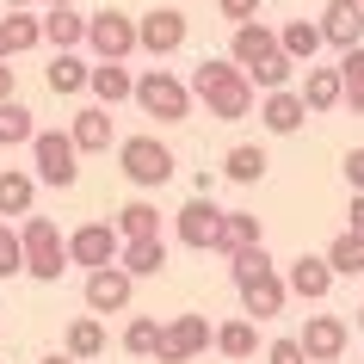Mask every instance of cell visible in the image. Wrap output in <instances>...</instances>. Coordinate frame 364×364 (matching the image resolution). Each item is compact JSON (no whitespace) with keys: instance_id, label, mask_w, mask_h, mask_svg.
Wrapping results in <instances>:
<instances>
[{"instance_id":"cell-1","label":"cell","mask_w":364,"mask_h":364,"mask_svg":"<svg viewBox=\"0 0 364 364\" xmlns=\"http://www.w3.org/2000/svg\"><path fill=\"white\" fill-rule=\"evenodd\" d=\"M173 167H179V161H173V149L161 142V136H124V142H117V173L130 179L136 192H154V186H167Z\"/></svg>"},{"instance_id":"cell-2","label":"cell","mask_w":364,"mask_h":364,"mask_svg":"<svg viewBox=\"0 0 364 364\" xmlns=\"http://www.w3.org/2000/svg\"><path fill=\"white\" fill-rule=\"evenodd\" d=\"M192 80H179V75H167V68H149V75L136 80V105L149 117H161V124H186L192 117Z\"/></svg>"},{"instance_id":"cell-3","label":"cell","mask_w":364,"mask_h":364,"mask_svg":"<svg viewBox=\"0 0 364 364\" xmlns=\"http://www.w3.org/2000/svg\"><path fill=\"white\" fill-rule=\"evenodd\" d=\"M31 173H38L43 186H75L80 179V142L75 130H38V142H31Z\"/></svg>"},{"instance_id":"cell-4","label":"cell","mask_w":364,"mask_h":364,"mask_svg":"<svg viewBox=\"0 0 364 364\" xmlns=\"http://www.w3.org/2000/svg\"><path fill=\"white\" fill-rule=\"evenodd\" d=\"M87 50H93L99 62H124V56H136V50H142V19L117 13V6L93 13V25H87Z\"/></svg>"},{"instance_id":"cell-5","label":"cell","mask_w":364,"mask_h":364,"mask_svg":"<svg viewBox=\"0 0 364 364\" xmlns=\"http://www.w3.org/2000/svg\"><path fill=\"white\" fill-rule=\"evenodd\" d=\"M216 235H223V210H216V198H210V192L186 198V204L173 210V241H179V247L216 253Z\"/></svg>"},{"instance_id":"cell-6","label":"cell","mask_w":364,"mask_h":364,"mask_svg":"<svg viewBox=\"0 0 364 364\" xmlns=\"http://www.w3.org/2000/svg\"><path fill=\"white\" fill-rule=\"evenodd\" d=\"M210 346H216V333H210L204 315H173V321L161 327V352H154V358L161 364H192L198 352H210Z\"/></svg>"},{"instance_id":"cell-7","label":"cell","mask_w":364,"mask_h":364,"mask_svg":"<svg viewBox=\"0 0 364 364\" xmlns=\"http://www.w3.org/2000/svg\"><path fill=\"white\" fill-rule=\"evenodd\" d=\"M130 296H136V272L124 266V259L87 272V309H93V315H124Z\"/></svg>"},{"instance_id":"cell-8","label":"cell","mask_w":364,"mask_h":364,"mask_svg":"<svg viewBox=\"0 0 364 364\" xmlns=\"http://www.w3.org/2000/svg\"><path fill=\"white\" fill-rule=\"evenodd\" d=\"M198 99L210 105L216 124H241V117H253V105H259V87L247 80V68H235V75H223L210 93H198Z\"/></svg>"},{"instance_id":"cell-9","label":"cell","mask_w":364,"mask_h":364,"mask_svg":"<svg viewBox=\"0 0 364 364\" xmlns=\"http://www.w3.org/2000/svg\"><path fill=\"white\" fill-rule=\"evenodd\" d=\"M117 253H124V235H117V223H80V229L68 235V259H75V266H87V272L112 266Z\"/></svg>"},{"instance_id":"cell-10","label":"cell","mask_w":364,"mask_h":364,"mask_svg":"<svg viewBox=\"0 0 364 364\" xmlns=\"http://www.w3.org/2000/svg\"><path fill=\"white\" fill-rule=\"evenodd\" d=\"M235 290H241V315H253V321H272V315H284V303H290V278L278 266L259 272V278H247V284H235Z\"/></svg>"},{"instance_id":"cell-11","label":"cell","mask_w":364,"mask_h":364,"mask_svg":"<svg viewBox=\"0 0 364 364\" xmlns=\"http://www.w3.org/2000/svg\"><path fill=\"white\" fill-rule=\"evenodd\" d=\"M284 278H290V296H303V303H327V290H333V259L327 253H296L284 266Z\"/></svg>"},{"instance_id":"cell-12","label":"cell","mask_w":364,"mask_h":364,"mask_svg":"<svg viewBox=\"0 0 364 364\" xmlns=\"http://www.w3.org/2000/svg\"><path fill=\"white\" fill-rule=\"evenodd\" d=\"M186 13L179 6H154V13H142V50H149L154 62L161 56H173V50H186Z\"/></svg>"},{"instance_id":"cell-13","label":"cell","mask_w":364,"mask_h":364,"mask_svg":"<svg viewBox=\"0 0 364 364\" xmlns=\"http://www.w3.org/2000/svg\"><path fill=\"white\" fill-rule=\"evenodd\" d=\"M296 340H303V352H309L315 364H333V358L346 352V340H352V327H346L340 315H309Z\"/></svg>"},{"instance_id":"cell-14","label":"cell","mask_w":364,"mask_h":364,"mask_svg":"<svg viewBox=\"0 0 364 364\" xmlns=\"http://www.w3.org/2000/svg\"><path fill=\"white\" fill-rule=\"evenodd\" d=\"M303 117H309L303 87H296V93H290V87H278V93L259 99V124H266L272 136H296V130H303Z\"/></svg>"},{"instance_id":"cell-15","label":"cell","mask_w":364,"mask_h":364,"mask_svg":"<svg viewBox=\"0 0 364 364\" xmlns=\"http://www.w3.org/2000/svg\"><path fill=\"white\" fill-rule=\"evenodd\" d=\"M284 43H278V31H272L266 19H247V25H235V38H229V56L241 62V68H259L266 56H278Z\"/></svg>"},{"instance_id":"cell-16","label":"cell","mask_w":364,"mask_h":364,"mask_svg":"<svg viewBox=\"0 0 364 364\" xmlns=\"http://www.w3.org/2000/svg\"><path fill=\"white\" fill-rule=\"evenodd\" d=\"M321 31H327V43H333V50H352V43H364V0H327Z\"/></svg>"},{"instance_id":"cell-17","label":"cell","mask_w":364,"mask_h":364,"mask_svg":"<svg viewBox=\"0 0 364 364\" xmlns=\"http://www.w3.org/2000/svg\"><path fill=\"white\" fill-rule=\"evenodd\" d=\"M87 13H75V0L68 6H43V43L50 50H75V43H87Z\"/></svg>"},{"instance_id":"cell-18","label":"cell","mask_w":364,"mask_h":364,"mask_svg":"<svg viewBox=\"0 0 364 364\" xmlns=\"http://www.w3.org/2000/svg\"><path fill=\"white\" fill-rule=\"evenodd\" d=\"M68 130H75L80 154H105L112 149V105H80V112L68 117Z\"/></svg>"},{"instance_id":"cell-19","label":"cell","mask_w":364,"mask_h":364,"mask_svg":"<svg viewBox=\"0 0 364 364\" xmlns=\"http://www.w3.org/2000/svg\"><path fill=\"white\" fill-rule=\"evenodd\" d=\"M43 80H50V93H56V99H75V93H87V87H93V68H87L75 50H56V56H50V68H43Z\"/></svg>"},{"instance_id":"cell-20","label":"cell","mask_w":364,"mask_h":364,"mask_svg":"<svg viewBox=\"0 0 364 364\" xmlns=\"http://www.w3.org/2000/svg\"><path fill=\"white\" fill-rule=\"evenodd\" d=\"M38 173L25 167H0V216H31V204H38Z\"/></svg>"},{"instance_id":"cell-21","label":"cell","mask_w":364,"mask_h":364,"mask_svg":"<svg viewBox=\"0 0 364 364\" xmlns=\"http://www.w3.org/2000/svg\"><path fill=\"white\" fill-rule=\"evenodd\" d=\"M303 99H309V112H333V105H346V75H340V68H315V62H309Z\"/></svg>"},{"instance_id":"cell-22","label":"cell","mask_w":364,"mask_h":364,"mask_svg":"<svg viewBox=\"0 0 364 364\" xmlns=\"http://www.w3.org/2000/svg\"><path fill=\"white\" fill-rule=\"evenodd\" d=\"M266 149H259V142H235L229 154H223V179H235V186H259V179H266Z\"/></svg>"},{"instance_id":"cell-23","label":"cell","mask_w":364,"mask_h":364,"mask_svg":"<svg viewBox=\"0 0 364 364\" xmlns=\"http://www.w3.org/2000/svg\"><path fill=\"white\" fill-rule=\"evenodd\" d=\"M266 235H259V216L253 210H223V235H216V253L229 259V253H241V247H259Z\"/></svg>"},{"instance_id":"cell-24","label":"cell","mask_w":364,"mask_h":364,"mask_svg":"<svg viewBox=\"0 0 364 364\" xmlns=\"http://www.w3.org/2000/svg\"><path fill=\"white\" fill-rule=\"evenodd\" d=\"M87 93L99 99V105H124V99H136V80L124 62H93V87Z\"/></svg>"},{"instance_id":"cell-25","label":"cell","mask_w":364,"mask_h":364,"mask_svg":"<svg viewBox=\"0 0 364 364\" xmlns=\"http://www.w3.org/2000/svg\"><path fill=\"white\" fill-rule=\"evenodd\" d=\"M124 266L136 272V278H161L167 272V241L161 235H142V241H124V253H117Z\"/></svg>"},{"instance_id":"cell-26","label":"cell","mask_w":364,"mask_h":364,"mask_svg":"<svg viewBox=\"0 0 364 364\" xmlns=\"http://www.w3.org/2000/svg\"><path fill=\"white\" fill-rule=\"evenodd\" d=\"M38 142V124H31V112L19 105V93L0 99V149H31Z\"/></svg>"},{"instance_id":"cell-27","label":"cell","mask_w":364,"mask_h":364,"mask_svg":"<svg viewBox=\"0 0 364 364\" xmlns=\"http://www.w3.org/2000/svg\"><path fill=\"white\" fill-rule=\"evenodd\" d=\"M278 43H284L296 62H315L327 50V31H321V19H290L284 31H278Z\"/></svg>"},{"instance_id":"cell-28","label":"cell","mask_w":364,"mask_h":364,"mask_svg":"<svg viewBox=\"0 0 364 364\" xmlns=\"http://www.w3.org/2000/svg\"><path fill=\"white\" fill-rule=\"evenodd\" d=\"M216 352H223V358H253V352H259L253 315H235V321H223V327H216Z\"/></svg>"},{"instance_id":"cell-29","label":"cell","mask_w":364,"mask_h":364,"mask_svg":"<svg viewBox=\"0 0 364 364\" xmlns=\"http://www.w3.org/2000/svg\"><path fill=\"white\" fill-rule=\"evenodd\" d=\"M117 235H124V241H142V235H161V210H154L149 198H130V204L117 210Z\"/></svg>"},{"instance_id":"cell-30","label":"cell","mask_w":364,"mask_h":364,"mask_svg":"<svg viewBox=\"0 0 364 364\" xmlns=\"http://www.w3.org/2000/svg\"><path fill=\"white\" fill-rule=\"evenodd\" d=\"M6 31H13V56H25V50L43 43V19L31 6H6Z\"/></svg>"},{"instance_id":"cell-31","label":"cell","mask_w":364,"mask_h":364,"mask_svg":"<svg viewBox=\"0 0 364 364\" xmlns=\"http://www.w3.org/2000/svg\"><path fill=\"white\" fill-rule=\"evenodd\" d=\"M161 327H167V321L136 315V321L124 327V352H130V358H154V352H161Z\"/></svg>"},{"instance_id":"cell-32","label":"cell","mask_w":364,"mask_h":364,"mask_svg":"<svg viewBox=\"0 0 364 364\" xmlns=\"http://www.w3.org/2000/svg\"><path fill=\"white\" fill-rule=\"evenodd\" d=\"M290 75H296V56H290V50H278V56H266L259 68H247V80L259 87V93H278V87H290Z\"/></svg>"},{"instance_id":"cell-33","label":"cell","mask_w":364,"mask_h":364,"mask_svg":"<svg viewBox=\"0 0 364 364\" xmlns=\"http://www.w3.org/2000/svg\"><path fill=\"white\" fill-rule=\"evenodd\" d=\"M19 235H25V253H56V247H68V241H62V229L50 223V216H38V210L19 223Z\"/></svg>"},{"instance_id":"cell-34","label":"cell","mask_w":364,"mask_h":364,"mask_svg":"<svg viewBox=\"0 0 364 364\" xmlns=\"http://www.w3.org/2000/svg\"><path fill=\"white\" fill-rule=\"evenodd\" d=\"M327 259H333V272H340V278H358V272H364V241H358L352 229L333 235V241H327Z\"/></svg>"},{"instance_id":"cell-35","label":"cell","mask_w":364,"mask_h":364,"mask_svg":"<svg viewBox=\"0 0 364 364\" xmlns=\"http://www.w3.org/2000/svg\"><path fill=\"white\" fill-rule=\"evenodd\" d=\"M68 352H75L80 364H87V358H99V352H105V327H99L93 315H80V321L68 327Z\"/></svg>"},{"instance_id":"cell-36","label":"cell","mask_w":364,"mask_h":364,"mask_svg":"<svg viewBox=\"0 0 364 364\" xmlns=\"http://www.w3.org/2000/svg\"><path fill=\"white\" fill-rule=\"evenodd\" d=\"M25 259H31V253H25V235L13 229L6 216H0V278H19Z\"/></svg>"},{"instance_id":"cell-37","label":"cell","mask_w":364,"mask_h":364,"mask_svg":"<svg viewBox=\"0 0 364 364\" xmlns=\"http://www.w3.org/2000/svg\"><path fill=\"white\" fill-rule=\"evenodd\" d=\"M259 272H272V253H266V241H259V247H241V253H229V278H235V284H247V278H259Z\"/></svg>"},{"instance_id":"cell-38","label":"cell","mask_w":364,"mask_h":364,"mask_svg":"<svg viewBox=\"0 0 364 364\" xmlns=\"http://www.w3.org/2000/svg\"><path fill=\"white\" fill-rule=\"evenodd\" d=\"M68 266H75V259H68V247H56V253H31V259H25V272H31L38 284H56Z\"/></svg>"},{"instance_id":"cell-39","label":"cell","mask_w":364,"mask_h":364,"mask_svg":"<svg viewBox=\"0 0 364 364\" xmlns=\"http://www.w3.org/2000/svg\"><path fill=\"white\" fill-rule=\"evenodd\" d=\"M266 364H315V358H309V352H303V340H272Z\"/></svg>"},{"instance_id":"cell-40","label":"cell","mask_w":364,"mask_h":364,"mask_svg":"<svg viewBox=\"0 0 364 364\" xmlns=\"http://www.w3.org/2000/svg\"><path fill=\"white\" fill-rule=\"evenodd\" d=\"M216 13L229 25H247V19H259V0H216Z\"/></svg>"},{"instance_id":"cell-41","label":"cell","mask_w":364,"mask_h":364,"mask_svg":"<svg viewBox=\"0 0 364 364\" xmlns=\"http://www.w3.org/2000/svg\"><path fill=\"white\" fill-rule=\"evenodd\" d=\"M346 179H352V192H364V149L346 154Z\"/></svg>"},{"instance_id":"cell-42","label":"cell","mask_w":364,"mask_h":364,"mask_svg":"<svg viewBox=\"0 0 364 364\" xmlns=\"http://www.w3.org/2000/svg\"><path fill=\"white\" fill-rule=\"evenodd\" d=\"M346 216H352L346 229H352V235H358V241H364V192H352V210H346Z\"/></svg>"},{"instance_id":"cell-43","label":"cell","mask_w":364,"mask_h":364,"mask_svg":"<svg viewBox=\"0 0 364 364\" xmlns=\"http://www.w3.org/2000/svg\"><path fill=\"white\" fill-rule=\"evenodd\" d=\"M0 99H13V56H0Z\"/></svg>"},{"instance_id":"cell-44","label":"cell","mask_w":364,"mask_h":364,"mask_svg":"<svg viewBox=\"0 0 364 364\" xmlns=\"http://www.w3.org/2000/svg\"><path fill=\"white\" fill-rule=\"evenodd\" d=\"M38 364H80V358H75V352H43Z\"/></svg>"},{"instance_id":"cell-45","label":"cell","mask_w":364,"mask_h":364,"mask_svg":"<svg viewBox=\"0 0 364 364\" xmlns=\"http://www.w3.org/2000/svg\"><path fill=\"white\" fill-rule=\"evenodd\" d=\"M0 56H13V31H6V19H0Z\"/></svg>"},{"instance_id":"cell-46","label":"cell","mask_w":364,"mask_h":364,"mask_svg":"<svg viewBox=\"0 0 364 364\" xmlns=\"http://www.w3.org/2000/svg\"><path fill=\"white\" fill-rule=\"evenodd\" d=\"M6 6H43V0H6Z\"/></svg>"},{"instance_id":"cell-47","label":"cell","mask_w":364,"mask_h":364,"mask_svg":"<svg viewBox=\"0 0 364 364\" xmlns=\"http://www.w3.org/2000/svg\"><path fill=\"white\" fill-rule=\"evenodd\" d=\"M43 6H68V0H43Z\"/></svg>"},{"instance_id":"cell-48","label":"cell","mask_w":364,"mask_h":364,"mask_svg":"<svg viewBox=\"0 0 364 364\" xmlns=\"http://www.w3.org/2000/svg\"><path fill=\"white\" fill-rule=\"evenodd\" d=\"M358 327H364V303H358Z\"/></svg>"}]
</instances>
